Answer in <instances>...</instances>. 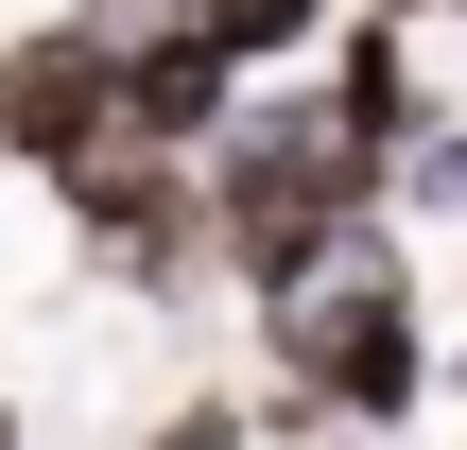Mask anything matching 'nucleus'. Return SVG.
Wrapping results in <instances>:
<instances>
[{
  "label": "nucleus",
  "mask_w": 467,
  "mask_h": 450,
  "mask_svg": "<svg viewBox=\"0 0 467 450\" xmlns=\"http://www.w3.org/2000/svg\"><path fill=\"white\" fill-rule=\"evenodd\" d=\"M399 225V173L329 121V87L295 69V87H243V121L208 139V243H225V295L243 312H277V295H312L347 243H381Z\"/></svg>",
  "instance_id": "obj_1"
},
{
  "label": "nucleus",
  "mask_w": 467,
  "mask_h": 450,
  "mask_svg": "<svg viewBox=\"0 0 467 450\" xmlns=\"http://www.w3.org/2000/svg\"><path fill=\"white\" fill-rule=\"evenodd\" d=\"M260 330V399H295V416H329V434H416V399H433V312H416V225H381V243H347L312 295H277V312H243Z\"/></svg>",
  "instance_id": "obj_2"
},
{
  "label": "nucleus",
  "mask_w": 467,
  "mask_h": 450,
  "mask_svg": "<svg viewBox=\"0 0 467 450\" xmlns=\"http://www.w3.org/2000/svg\"><path fill=\"white\" fill-rule=\"evenodd\" d=\"M52 208H69V260H87L121 312H191V295L225 277V243H208V156H139V139H104Z\"/></svg>",
  "instance_id": "obj_3"
},
{
  "label": "nucleus",
  "mask_w": 467,
  "mask_h": 450,
  "mask_svg": "<svg viewBox=\"0 0 467 450\" xmlns=\"http://www.w3.org/2000/svg\"><path fill=\"white\" fill-rule=\"evenodd\" d=\"M121 17H139V0H69V17H17V35H0V173L69 191V173L121 139Z\"/></svg>",
  "instance_id": "obj_4"
},
{
  "label": "nucleus",
  "mask_w": 467,
  "mask_h": 450,
  "mask_svg": "<svg viewBox=\"0 0 467 450\" xmlns=\"http://www.w3.org/2000/svg\"><path fill=\"white\" fill-rule=\"evenodd\" d=\"M225 121H243V69H225L173 0H139V17H121V139H139V156H208Z\"/></svg>",
  "instance_id": "obj_5"
},
{
  "label": "nucleus",
  "mask_w": 467,
  "mask_h": 450,
  "mask_svg": "<svg viewBox=\"0 0 467 450\" xmlns=\"http://www.w3.org/2000/svg\"><path fill=\"white\" fill-rule=\"evenodd\" d=\"M312 87H329V121H347L381 173L451 121V104H433V69H416V17H364V0H347V35H329V69H312Z\"/></svg>",
  "instance_id": "obj_6"
},
{
  "label": "nucleus",
  "mask_w": 467,
  "mask_h": 450,
  "mask_svg": "<svg viewBox=\"0 0 467 450\" xmlns=\"http://www.w3.org/2000/svg\"><path fill=\"white\" fill-rule=\"evenodd\" d=\"M243 87H295V69H329V35H347V0H173Z\"/></svg>",
  "instance_id": "obj_7"
},
{
  "label": "nucleus",
  "mask_w": 467,
  "mask_h": 450,
  "mask_svg": "<svg viewBox=\"0 0 467 450\" xmlns=\"http://www.w3.org/2000/svg\"><path fill=\"white\" fill-rule=\"evenodd\" d=\"M139 450H277V399H260V382H191Z\"/></svg>",
  "instance_id": "obj_8"
},
{
  "label": "nucleus",
  "mask_w": 467,
  "mask_h": 450,
  "mask_svg": "<svg viewBox=\"0 0 467 450\" xmlns=\"http://www.w3.org/2000/svg\"><path fill=\"white\" fill-rule=\"evenodd\" d=\"M399 225H467V121H433L399 156Z\"/></svg>",
  "instance_id": "obj_9"
},
{
  "label": "nucleus",
  "mask_w": 467,
  "mask_h": 450,
  "mask_svg": "<svg viewBox=\"0 0 467 450\" xmlns=\"http://www.w3.org/2000/svg\"><path fill=\"white\" fill-rule=\"evenodd\" d=\"M0 450H35V416H17V382H0Z\"/></svg>",
  "instance_id": "obj_10"
},
{
  "label": "nucleus",
  "mask_w": 467,
  "mask_h": 450,
  "mask_svg": "<svg viewBox=\"0 0 467 450\" xmlns=\"http://www.w3.org/2000/svg\"><path fill=\"white\" fill-rule=\"evenodd\" d=\"M329 450H364V434H329Z\"/></svg>",
  "instance_id": "obj_11"
}]
</instances>
